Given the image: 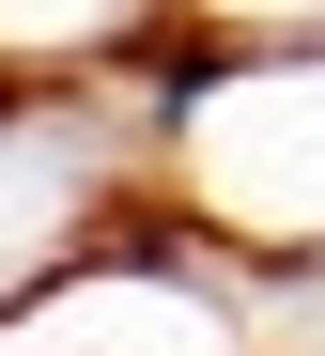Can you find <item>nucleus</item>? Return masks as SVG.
Instances as JSON below:
<instances>
[{"instance_id": "1", "label": "nucleus", "mask_w": 325, "mask_h": 356, "mask_svg": "<svg viewBox=\"0 0 325 356\" xmlns=\"http://www.w3.org/2000/svg\"><path fill=\"white\" fill-rule=\"evenodd\" d=\"M109 78L155 108V186L248 279H325V47H248L202 16H140Z\"/></svg>"}, {"instance_id": "2", "label": "nucleus", "mask_w": 325, "mask_h": 356, "mask_svg": "<svg viewBox=\"0 0 325 356\" xmlns=\"http://www.w3.org/2000/svg\"><path fill=\"white\" fill-rule=\"evenodd\" d=\"M140 16H171V0H0V63H109Z\"/></svg>"}, {"instance_id": "3", "label": "nucleus", "mask_w": 325, "mask_h": 356, "mask_svg": "<svg viewBox=\"0 0 325 356\" xmlns=\"http://www.w3.org/2000/svg\"><path fill=\"white\" fill-rule=\"evenodd\" d=\"M202 31H248V47H325V0H171Z\"/></svg>"}]
</instances>
